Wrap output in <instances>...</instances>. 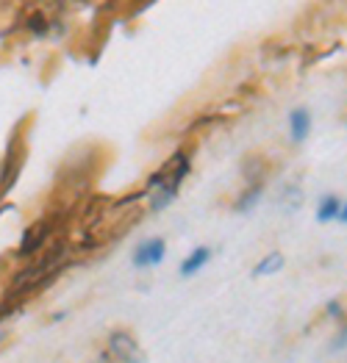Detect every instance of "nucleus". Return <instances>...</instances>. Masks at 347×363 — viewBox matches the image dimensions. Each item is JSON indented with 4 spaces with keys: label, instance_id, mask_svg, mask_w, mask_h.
Instances as JSON below:
<instances>
[{
    "label": "nucleus",
    "instance_id": "obj_1",
    "mask_svg": "<svg viewBox=\"0 0 347 363\" xmlns=\"http://www.w3.org/2000/svg\"><path fill=\"white\" fill-rule=\"evenodd\" d=\"M187 175H189V155L187 152H175L156 175L148 181L150 211H164L175 200V194H178V189H181V183H184Z\"/></svg>",
    "mask_w": 347,
    "mask_h": 363
},
{
    "label": "nucleus",
    "instance_id": "obj_14",
    "mask_svg": "<svg viewBox=\"0 0 347 363\" xmlns=\"http://www.w3.org/2000/svg\"><path fill=\"white\" fill-rule=\"evenodd\" d=\"M3 338H6V333H3V330H0V341H3Z\"/></svg>",
    "mask_w": 347,
    "mask_h": 363
},
{
    "label": "nucleus",
    "instance_id": "obj_11",
    "mask_svg": "<svg viewBox=\"0 0 347 363\" xmlns=\"http://www.w3.org/2000/svg\"><path fill=\"white\" fill-rule=\"evenodd\" d=\"M345 344H347V328H342V330H339V335H336V341H334L331 347H334V350H342Z\"/></svg>",
    "mask_w": 347,
    "mask_h": 363
},
{
    "label": "nucleus",
    "instance_id": "obj_9",
    "mask_svg": "<svg viewBox=\"0 0 347 363\" xmlns=\"http://www.w3.org/2000/svg\"><path fill=\"white\" fill-rule=\"evenodd\" d=\"M281 267H284V255H281V252H270L267 258H261V261L255 264L253 274H255V277H261V274H275V272H281Z\"/></svg>",
    "mask_w": 347,
    "mask_h": 363
},
{
    "label": "nucleus",
    "instance_id": "obj_4",
    "mask_svg": "<svg viewBox=\"0 0 347 363\" xmlns=\"http://www.w3.org/2000/svg\"><path fill=\"white\" fill-rule=\"evenodd\" d=\"M164 255H167L164 239H148V242L136 244V250L131 255V264L136 269H153V267H158L164 261Z\"/></svg>",
    "mask_w": 347,
    "mask_h": 363
},
{
    "label": "nucleus",
    "instance_id": "obj_3",
    "mask_svg": "<svg viewBox=\"0 0 347 363\" xmlns=\"http://www.w3.org/2000/svg\"><path fill=\"white\" fill-rule=\"evenodd\" d=\"M106 347H109V355H111L117 363H145L148 361L142 344L136 341V335L128 333V330H114V333H109Z\"/></svg>",
    "mask_w": 347,
    "mask_h": 363
},
{
    "label": "nucleus",
    "instance_id": "obj_2",
    "mask_svg": "<svg viewBox=\"0 0 347 363\" xmlns=\"http://www.w3.org/2000/svg\"><path fill=\"white\" fill-rule=\"evenodd\" d=\"M62 261H64V247H59L56 252L45 255L42 261H36V264H31V267H26L23 272L14 277V283H11V294H23V291L39 289L42 283H48L53 274L62 269Z\"/></svg>",
    "mask_w": 347,
    "mask_h": 363
},
{
    "label": "nucleus",
    "instance_id": "obj_10",
    "mask_svg": "<svg viewBox=\"0 0 347 363\" xmlns=\"http://www.w3.org/2000/svg\"><path fill=\"white\" fill-rule=\"evenodd\" d=\"M328 311H331V316H334V319H342V316H345V313H342V305L336 303V300H331V303H328Z\"/></svg>",
    "mask_w": 347,
    "mask_h": 363
},
{
    "label": "nucleus",
    "instance_id": "obj_5",
    "mask_svg": "<svg viewBox=\"0 0 347 363\" xmlns=\"http://www.w3.org/2000/svg\"><path fill=\"white\" fill-rule=\"evenodd\" d=\"M309 130H312V111L294 108V111L289 114V136H292V142L300 145V142L309 136Z\"/></svg>",
    "mask_w": 347,
    "mask_h": 363
},
{
    "label": "nucleus",
    "instance_id": "obj_8",
    "mask_svg": "<svg viewBox=\"0 0 347 363\" xmlns=\"http://www.w3.org/2000/svg\"><path fill=\"white\" fill-rule=\"evenodd\" d=\"M261 191H264V181H253L236 200V211H250L253 206L261 200Z\"/></svg>",
    "mask_w": 347,
    "mask_h": 363
},
{
    "label": "nucleus",
    "instance_id": "obj_6",
    "mask_svg": "<svg viewBox=\"0 0 347 363\" xmlns=\"http://www.w3.org/2000/svg\"><path fill=\"white\" fill-rule=\"evenodd\" d=\"M211 255H214V250L211 247H194L189 255L184 258V264H181V277H192L194 272H200L209 261H211Z\"/></svg>",
    "mask_w": 347,
    "mask_h": 363
},
{
    "label": "nucleus",
    "instance_id": "obj_12",
    "mask_svg": "<svg viewBox=\"0 0 347 363\" xmlns=\"http://www.w3.org/2000/svg\"><path fill=\"white\" fill-rule=\"evenodd\" d=\"M339 222H345L347 225V203H342V208H339V216H336Z\"/></svg>",
    "mask_w": 347,
    "mask_h": 363
},
{
    "label": "nucleus",
    "instance_id": "obj_13",
    "mask_svg": "<svg viewBox=\"0 0 347 363\" xmlns=\"http://www.w3.org/2000/svg\"><path fill=\"white\" fill-rule=\"evenodd\" d=\"M100 363H109V358H106V355H103V358H100Z\"/></svg>",
    "mask_w": 347,
    "mask_h": 363
},
{
    "label": "nucleus",
    "instance_id": "obj_7",
    "mask_svg": "<svg viewBox=\"0 0 347 363\" xmlns=\"http://www.w3.org/2000/svg\"><path fill=\"white\" fill-rule=\"evenodd\" d=\"M339 208H342V200L339 197H334V194L322 197L319 206H316V222H334L339 216Z\"/></svg>",
    "mask_w": 347,
    "mask_h": 363
}]
</instances>
